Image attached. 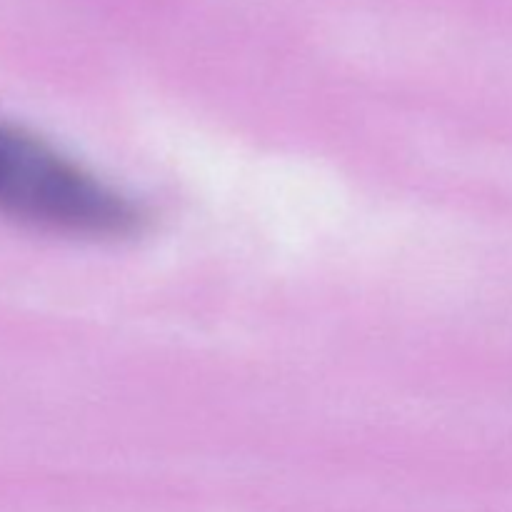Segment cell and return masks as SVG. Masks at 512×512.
Segmentation results:
<instances>
[{"mask_svg": "<svg viewBox=\"0 0 512 512\" xmlns=\"http://www.w3.org/2000/svg\"><path fill=\"white\" fill-rule=\"evenodd\" d=\"M0 215L73 238H123L143 223L133 200L43 138L3 120Z\"/></svg>", "mask_w": 512, "mask_h": 512, "instance_id": "6da1fadb", "label": "cell"}]
</instances>
